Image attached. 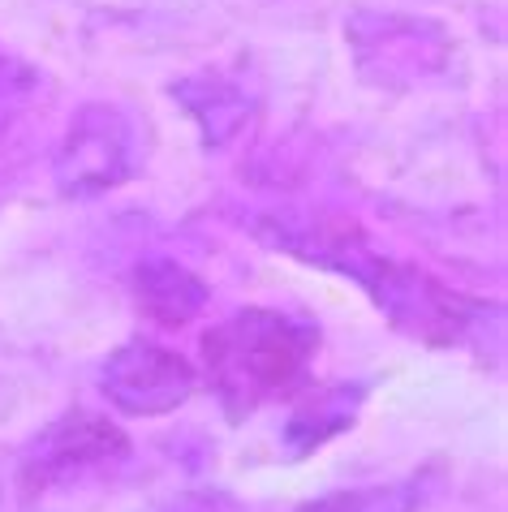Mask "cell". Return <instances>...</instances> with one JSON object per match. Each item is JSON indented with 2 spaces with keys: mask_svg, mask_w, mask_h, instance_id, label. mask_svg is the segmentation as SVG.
<instances>
[{
  "mask_svg": "<svg viewBox=\"0 0 508 512\" xmlns=\"http://www.w3.org/2000/svg\"><path fill=\"white\" fill-rule=\"evenodd\" d=\"M125 457H130V435L121 426H112L100 414H65L31 439L18 465V487L26 500H39V495L74 487L82 478L112 474Z\"/></svg>",
  "mask_w": 508,
  "mask_h": 512,
  "instance_id": "277c9868",
  "label": "cell"
},
{
  "mask_svg": "<svg viewBox=\"0 0 508 512\" xmlns=\"http://www.w3.org/2000/svg\"><path fill=\"white\" fill-rule=\"evenodd\" d=\"M35 91H39V69L26 65L22 56H0V130H9L31 108Z\"/></svg>",
  "mask_w": 508,
  "mask_h": 512,
  "instance_id": "8fae6325",
  "label": "cell"
},
{
  "mask_svg": "<svg viewBox=\"0 0 508 512\" xmlns=\"http://www.w3.org/2000/svg\"><path fill=\"white\" fill-rule=\"evenodd\" d=\"M263 241L298 254V259L341 272L375 302L397 332L422 345H461L478 323L487 319V302H474L457 289H448L422 267H409L392 254H379L366 233H358L345 220H293V216H267L259 224Z\"/></svg>",
  "mask_w": 508,
  "mask_h": 512,
  "instance_id": "6da1fadb",
  "label": "cell"
},
{
  "mask_svg": "<svg viewBox=\"0 0 508 512\" xmlns=\"http://www.w3.org/2000/svg\"><path fill=\"white\" fill-rule=\"evenodd\" d=\"M138 142L134 125L112 104H82L56 151V190L74 203L112 194L134 177Z\"/></svg>",
  "mask_w": 508,
  "mask_h": 512,
  "instance_id": "5b68a950",
  "label": "cell"
},
{
  "mask_svg": "<svg viewBox=\"0 0 508 512\" xmlns=\"http://www.w3.org/2000/svg\"><path fill=\"white\" fill-rule=\"evenodd\" d=\"M345 39L358 74L379 91H414L448 78L457 61V44L444 22L418 13H379L358 9L345 22Z\"/></svg>",
  "mask_w": 508,
  "mask_h": 512,
  "instance_id": "3957f363",
  "label": "cell"
},
{
  "mask_svg": "<svg viewBox=\"0 0 508 512\" xmlns=\"http://www.w3.org/2000/svg\"><path fill=\"white\" fill-rule=\"evenodd\" d=\"M173 99L194 117V125L203 130V142L211 151L237 142L254 117V99L246 95V87H237V82L224 74H211V69L173 82Z\"/></svg>",
  "mask_w": 508,
  "mask_h": 512,
  "instance_id": "ba28073f",
  "label": "cell"
},
{
  "mask_svg": "<svg viewBox=\"0 0 508 512\" xmlns=\"http://www.w3.org/2000/svg\"><path fill=\"white\" fill-rule=\"evenodd\" d=\"M229 500H220V495H181V500H173L164 512H216V508H224ZM233 512V508H229Z\"/></svg>",
  "mask_w": 508,
  "mask_h": 512,
  "instance_id": "7c38bea8",
  "label": "cell"
},
{
  "mask_svg": "<svg viewBox=\"0 0 508 512\" xmlns=\"http://www.w3.org/2000/svg\"><path fill=\"white\" fill-rule=\"evenodd\" d=\"M138 306L160 327H186L207 310V284L177 259H143L134 267Z\"/></svg>",
  "mask_w": 508,
  "mask_h": 512,
  "instance_id": "9c48e42d",
  "label": "cell"
},
{
  "mask_svg": "<svg viewBox=\"0 0 508 512\" xmlns=\"http://www.w3.org/2000/svg\"><path fill=\"white\" fill-rule=\"evenodd\" d=\"M100 388L121 414L160 418L190 401L199 388V375L177 349H164L155 340H130L104 362Z\"/></svg>",
  "mask_w": 508,
  "mask_h": 512,
  "instance_id": "8992f818",
  "label": "cell"
},
{
  "mask_svg": "<svg viewBox=\"0 0 508 512\" xmlns=\"http://www.w3.org/2000/svg\"><path fill=\"white\" fill-rule=\"evenodd\" d=\"M319 353V327L285 310L246 306L203 336V366L229 422L289 396Z\"/></svg>",
  "mask_w": 508,
  "mask_h": 512,
  "instance_id": "7a4b0ae2",
  "label": "cell"
},
{
  "mask_svg": "<svg viewBox=\"0 0 508 512\" xmlns=\"http://www.w3.org/2000/svg\"><path fill=\"white\" fill-rule=\"evenodd\" d=\"M427 504V478H397L379 487H349L306 500L298 512H418Z\"/></svg>",
  "mask_w": 508,
  "mask_h": 512,
  "instance_id": "30bf717a",
  "label": "cell"
},
{
  "mask_svg": "<svg viewBox=\"0 0 508 512\" xmlns=\"http://www.w3.org/2000/svg\"><path fill=\"white\" fill-rule=\"evenodd\" d=\"M366 396H371V383L345 379V383H332V388L315 392L310 401H302L289 414L285 435H280V444H285V457L289 461L315 457L323 444H332L336 435H345L349 426L358 422Z\"/></svg>",
  "mask_w": 508,
  "mask_h": 512,
  "instance_id": "52a82bcc",
  "label": "cell"
}]
</instances>
